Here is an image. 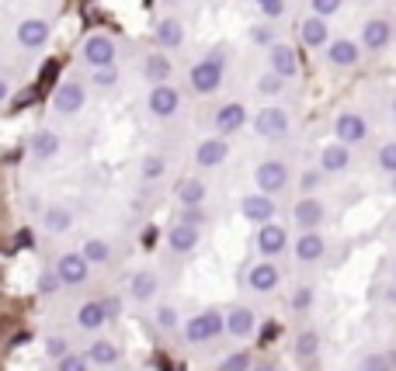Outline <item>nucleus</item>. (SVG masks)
Returning <instances> with one entry per match:
<instances>
[{
    "label": "nucleus",
    "mask_w": 396,
    "mask_h": 371,
    "mask_svg": "<svg viewBox=\"0 0 396 371\" xmlns=\"http://www.w3.org/2000/svg\"><path fill=\"white\" fill-rule=\"evenodd\" d=\"M222 330H226L222 312L219 309H205V312H198V316H192L185 323V340L188 344H208V340L222 337Z\"/></svg>",
    "instance_id": "f257e3e1"
},
{
    "label": "nucleus",
    "mask_w": 396,
    "mask_h": 371,
    "mask_svg": "<svg viewBox=\"0 0 396 371\" xmlns=\"http://www.w3.org/2000/svg\"><path fill=\"white\" fill-rule=\"evenodd\" d=\"M195 94H215L222 84V56H208V59H198L188 73Z\"/></svg>",
    "instance_id": "f03ea898"
},
{
    "label": "nucleus",
    "mask_w": 396,
    "mask_h": 371,
    "mask_svg": "<svg viewBox=\"0 0 396 371\" xmlns=\"http://www.w3.org/2000/svg\"><path fill=\"white\" fill-rule=\"evenodd\" d=\"M334 136H337V143H341V146H355V143H365L369 125H365V118H362V115L344 111V115H337V122H334Z\"/></svg>",
    "instance_id": "7ed1b4c3"
},
{
    "label": "nucleus",
    "mask_w": 396,
    "mask_h": 371,
    "mask_svg": "<svg viewBox=\"0 0 396 371\" xmlns=\"http://www.w3.org/2000/svg\"><path fill=\"white\" fill-rule=\"evenodd\" d=\"M254 181L261 187V194H275L289 184V167L282 160H264L257 170H254Z\"/></svg>",
    "instance_id": "20e7f679"
},
{
    "label": "nucleus",
    "mask_w": 396,
    "mask_h": 371,
    "mask_svg": "<svg viewBox=\"0 0 396 371\" xmlns=\"http://www.w3.org/2000/svg\"><path fill=\"white\" fill-rule=\"evenodd\" d=\"M87 261H84V254H63L59 261H56V278L59 284H66V288H77V284H84L87 281Z\"/></svg>",
    "instance_id": "39448f33"
},
{
    "label": "nucleus",
    "mask_w": 396,
    "mask_h": 371,
    "mask_svg": "<svg viewBox=\"0 0 396 371\" xmlns=\"http://www.w3.org/2000/svg\"><path fill=\"white\" fill-rule=\"evenodd\" d=\"M84 101H87L84 87H80L77 80H66V84H59V87L52 91V111H56V115H77V111L84 108Z\"/></svg>",
    "instance_id": "423d86ee"
},
{
    "label": "nucleus",
    "mask_w": 396,
    "mask_h": 371,
    "mask_svg": "<svg viewBox=\"0 0 396 371\" xmlns=\"http://www.w3.org/2000/svg\"><path fill=\"white\" fill-rule=\"evenodd\" d=\"M254 132L264 136V139H275V136H285L289 132V111L285 108H264L254 115Z\"/></svg>",
    "instance_id": "0eeeda50"
},
{
    "label": "nucleus",
    "mask_w": 396,
    "mask_h": 371,
    "mask_svg": "<svg viewBox=\"0 0 396 371\" xmlns=\"http://www.w3.org/2000/svg\"><path fill=\"white\" fill-rule=\"evenodd\" d=\"M80 56H84V63L94 66V70L115 66V45H111V38H104V35H91V38L80 45Z\"/></svg>",
    "instance_id": "6e6552de"
},
{
    "label": "nucleus",
    "mask_w": 396,
    "mask_h": 371,
    "mask_svg": "<svg viewBox=\"0 0 396 371\" xmlns=\"http://www.w3.org/2000/svg\"><path fill=\"white\" fill-rule=\"evenodd\" d=\"M240 212H243V219H250V222H257V226H264V222H271V215H275V198L271 194H243L240 198Z\"/></svg>",
    "instance_id": "1a4fd4ad"
},
{
    "label": "nucleus",
    "mask_w": 396,
    "mask_h": 371,
    "mask_svg": "<svg viewBox=\"0 0 396 371\" xmlns=\"http://www.w3.org/2000/svg\"><path fill=\"white\" fill-rule=\"evenodd\" d=\"M226 157H229V143H226V136L201 139V143L195 146V163L201 167V170H208V167H219Z\"/></svg>",
    "instance_id": "9d476101"
},
{
    "label": "nucleus",
    "mask_w": 396,
    "mask_h": 371,
    "mask_svg": "<svg viewBox=\"0 0 396 371\" xmlns=\"http://www.w3.org/2000/svg\"><path fill=\"white\" fill-rule=\"evenodd\" d=\"M278 284H282V271H278L271 261H261V264H254V268L247 271V288L257 291V295H268V291H275Z\"/></svg>",
    "instance_id": "9b49d317"
},
{
    "label": "nucleus",
    "mask_w": 396,
    "mask_h": 371,
    "mask_svg": "<svg viewBox=\"0 0 396 371\" xmlns=\"http://www.w3.org/2000/svg\"><path fill=\"white\" fill-rule=\"evenodd\" d=\"M292 219H296V226L302 233H316V226L323 222V201L313 198V194L299 198L296 208H292Z\"/></svg>",
    "instance_id": "f8f14e48"
},
{
    "label": "nucleus",
    "mask_w": 396,
    "mask_h": 371,
    "mask_svg": "<svg viewBox=\"0 0 396 371\" xmlns=\"http://www.w3.org/2000/svg\"><path fill=\"white\" fill-rule=\"evenodd\" d=\"M285 247H289V233H285V226H278V222H264V226L257 229V250H261L264 257H278Z\"/></svg>",
    "instance_id": "ddd939ff"
},
{
    "label": "nucleus",
    "mask_w": 396,
    "mask_h": 371,
    "mask_svg": "<svg viewBox=\"0 0 396 371\" xmlns=\"http://www.w3.org/2000/svg\"><path fill=\"white\" fill-rule=\"evenodd\" d=\"M268 66H271V73H278L282 80L296 77V73H299L296 49H292V45H285V42H275V45L268 49Z\"/></svg>",
    "instance_id": "4468645a"
},
{
    "label": "nucleus",
    "mask_w": 396,
    "mask_h": 371,
    "mask_svg": "<svg viewBox=\"0 0 396 371\" xmlns=\"http://www.w3.org/2000/svg\"><path fill=\"white\" fill-rule=\"evenodd\" d=\"M390 42H393V24H390L386 17L365 21V28H362V45H365L369 52H379V49H386Z\"/></svg>",
    "instance_id": "2eb2a0df"
},
{
    "label": "nucleus",
    "mask_w": 396,
    "mask_h": 371,
    "mask_svg": "<svg viewBox=\"0 0 396 371\" xmlns=\"http://www.w3.org/2000/svg\"><path fill=\"white\" fill-rule=\"evenodd\" d=\"M178 104H181L178 87H171V84H153V91H150V111H153L157 118H171V115L178 111Z\"/></svg>",
    "instance_id": "dca6fc26"
},
{
    "label": "nucleus",
    "mask_w": 396,
    "mask_h": 371,
    "mask_svg": "<svg viewBox=\"0 0 396 371\" xmlns=\"http://www.w3.org/2000/svg\"><path fill=\"white\" fill-rule=\"evenodd\" d=\"M17 42H21L24 49H42V45L49 42V24H45L42 17H24V21L17 24Z\"/></svg>",
    "instance_id": "f3484780"
},
{
    "label": "nucleus",
    "mask_w": 396,
    "mask_h": 371,
    "mask_svg": "<svg viewBox=\"0 0 396 371\" xmlns=\"http://www.w3.org/2000/svg\"><path fill=\"white\" fill-rule=\"evenodd\" d=\"M348 167H351V153H348V146H341V143H327L323 153H320V170H323V174H344Z\"/></svg>",
    "instance_id": "a211bd4d"
},
{
    "label": "nucleus",
    "mask_w": 396,
    "mask_h": 371,
    "mask_svg": "<svg viewBox=\"0 0 396 371\" xmlns=\"http://www.w3.org/2000/svg\"><path fill=\"white\" fill-rule=\"evenodd\" d=\"M222 323H226V333L229 337H250L254 333V312L250 309H243V305H229L226 309V316H222Z\"/></svg>",
    "instance_id": "6ab92c4d"
},
{
    "label": "nucleus",
    "mask_w": 396,
    "mask_h": 371,
    "mask_svg": "<svg viewBox=\"0 0 396 371\" xmlns=\"http://www.w3.org/2000/svg\"><path fill=\"white\" fill-rule=\"evenodd\" d=\"M243 122H247V108H243L240 101H229V104H222V108L215 111V129H219V136L236 132Z\"/></svg>",
    "instance_id": "aec40b11"
},
{
    "label": "nucleus",
    "mask_w": 396,
    "mask_h": 371,
    "mask_svg": "<svg viewBox=\"0 0 396 371\" xmlns=\"http://www.w3.org/2000/svg\"><path fill=\"white\" fill-rule=\"evenodd\" d=\"M323 254H327V243H323L320 233H302V236L296 240V261L299 264H316V261H323Z\"/></svg>",
    "instance_id": "412c9836"
},
{
    "label": "nucleus",
    "mask_w": 396,
    "mask_h": 371,
    "mask_svg": "<svg viewBox=\"0 0 396 371\" xmlns=\"http://www.w3.org/2000/svg\"><path fill=\"white\" fill-rule=\"evenodd\" d=\"M327 59L334 63V66H355L358 59H362V45L358 42H351V38H337V42H330V49H327Z\"/></svg>",
    "instance_id": "4be33fe9"
},
{
    "label": "nucleus",
    "mask_w": 396,
    "mask_h": 371,
    "mask_svg": "<svg viewBox=\"0 0 396 371\" xmlns=\"http://www.w3.org/2000/svg\"><path fill=\"white\" fill-rule=\"evenodd\" d=\"M167 243L174 254H192L198 247V226H188V222H178L167 229Z\"/></svg>",
    "instance_id": "5701e85b"
},
{
    "label": "nucleus",
    "mask_w": 396,
    "mask_h": 371,
    "mask_svg": "<svg viewBox=\"0 0 396 371\" xmlns=\"http://www.w3.org/2000/svg\"><path fill=\"white\" fill-rule=\"evenodd\" d=\"M59 146H63V139H59V132H52V129H42V132L31 136V157H35V160H52V157L59 153Z\"/></svg>",
    "instance_id": "b1692460"
},
{
    "label": "nucleus",
    "mask_w": 396,
    "mask_h": 371,
    "mask_svg": "<svg viewBox=\"0 0 396 371\" xmlns=\"http://www.w3.org/2000/svg\"><path fill=\"white\" fill-rule=\"evenodd\" d=\"M42 226H45L49 233H70V229H73V215H70L66 205H49V208L42 212Z\"/></svg>",
    "instance_id": "393cba45"
},
{
    "label": "nucleus",
    "mask_w": 396,
    "mask_h": 371,
    "mask_svg": "<svg viewBox=\"0 0 396 371\" xmlns=\"http://www.w3.org/2000/svg\"><path fill=\"white\" fill-rule=\"evenodd\" d=\"M157 42H160L164 49H178V45L185 42V28H181V21H178V17H164V21L157 24Z\"/></svg>",
    "instance_id": "a878e982"
},
{
    "label": "nucleus",
    "mask_w": 396,
    "mask_h": 371,
    "mask_svg": "<svg viewBox=\"0 0 396 371\" xmlns=\"http://www.w3.org/2000/svg\"><path fill=\"white\" fill-rule=\"evenodd\" d=\"M299 38H302L309 49L323 45V42H327V21H323V17H316V14H313V17H306V21L299 24Z\"/></svg>",
    "instance_id": "bb28decb"
},
{
    "label": "nucleus",
    "mask_w": 396,
    "mask_h": 371,
    "mask_svg": "<svg viewBox=\"0 0 396 371\" xmlns=\"http://www.w3.org/2000/svg\"><path fill=\"white\" fill-rule=\"evenodd\" d=\"M129 291H132L136 302H150L157 295V275L153 271H136L132 281H129Z\"/></svg>",
    "instance_id": "cd10ccee"
},
{
    "label": "nucleus",
    "mask_w": 396,
    "mask_h": 371,
    "mask_svg": "<svg viewBox=\"0 0 396 371\" xmlns=\"http://www.w3.org/2000/svg\"><path fill=\"white\" fill-rule=\"evenodd\" d=\"M178 201H181L185 208H198V205L205 201V184H201L198 177H185V181L178 184Z\"/></svg>",
    "instance_id": "c85d7f7f"
},
{
    "label": "nucleus",
    "mask_w": 396,
    "mask_h": 371,
    "mask_svg": "<svg viewBox=\"0 0 396 371\" xmlns=\"http://www.w3.org/2000/svg\"><path fill=\"white\" fill-rule=\"evenodd\" d=\"M143 73H146L153 84H167V80H171V59H167V56H160V52H153V56H146Z\"/></svg>",
    "instance_id": "c756f323"
},
{
    "label": "nucleus",
    "mask_w": 396,
    "mask_h": 371,
    "mask_svg": "<svg viewBox=\"0 0 396 371\" xmlns=\"http://www.w3.org/2000/svg\"><path fill=\"white\" fill-rule=\"evenodd\" d=\"M104 323H108V319H104L101 302H84V305L77 309V326H80V330H98Z\"/></svg>",
    "instance_id": "7c9ffc66"
},
{
    "label": "nucleus",
    "mask_w": 396,
    "mask_h": 371,
    "mask_svg": "<svg viewBox=\"0 0 396 371\" xmlns=\"http://www.w3.org/2000/svg\"><path fill=\"white\" fill-rule=\"evenodd\" d=\"M87 358H91V365H104L108 368V365H118L122 354H118V347L111 340H94L91 351H87Z\"/></svg>",
    "instance_id": "2f4dec72"
},
{
    "label": "nucleus",
    "mask_w": 396,
    "mask_h": 371,
    "mask_svg": "<svg viewBox=\"0 0 396 371\" xmlns=\"http://www.w3.org/2000/svg\"><path fill=\"white\" fill-rule=\"evenodd\" d=\"M320 354V333L316 330H302L296 337V358L299 361H313Z\"/></svg>",
    "instance_id": "473e14b6"
},
{
    "label": "nucleus",
    "mask_w": 396,
    "mask_h": 371,
    "mask_svg": "<svg viewBox=\"0 0 396 371\" xmlns=\"http://www.w3.org/2000/svg\"><path fill=\"white\" fill-rule=\"evenodd\" d=\"M84 261L87 264H108V257H111V243L108 240H101V236H91L87 243H84Z\"/></svg>",
    "instance_id": "72a5a7b5"
},
{
    "label": "nucleus",
    "mask_w": 396,
    "mask_h": 371,
    "mask_svg": "<svg viewBox=\"0 0 396 371\" xmlns=\"http://www.w3.org/2000/svg\"><path fill=\"white\" fill-rule=\"evenodd\" d=\"M164 170H167V160H164V157H157V153L143 157V167H139L143 181H160V177H164Z\"/></svg>",
    "instance_id": "f704fd0d"
},
{
    "label": "nucleus",
    "mask_w": 396,
    "mask_h": 371,
    "mask_svg": "<svg viewBox=\"0 0 396 371\" xmlns=\"http://www.w3.org/2000/svg\"><path fill=\"white\" fill-rule=\"evenodd\" d=\"M313 302H316V291H313L309 284H299L296 295H292V312H296V316H306V312L313 309Z\"/></svg>",
    "instance_id": "c9c22d12"
},
{
    "label": "nucleus",
    "mask_w": 396,
    "mask_h": 371,
    "mask_svg": "<svg viewBox=\"0 0 396 371\" xmlns=\"http://www.w3.org/2000/svg\"><path fill=\"white\" fill-rule=\"evenodd\" d=\"M250 368H254V358H250L247 351H236V354H229V358L222 361L219 371H250Z\"/></svg>",
    "instance_id": "e433bc0d"
},
{
    "label": "nucleus",
    "mask_w": 396,
    "mask_h": 371,
    "mask_svg": "<svg viewBox=\"0 0 396 371\" xmlns=\"http://www.w3.org/2000/svg\"><path fill=\"white\" fill-rule=\"evenodd\" d=\"M153 319H157V326H160V330H174V326H178V309H174L171 302H167V305H157Z\"/></svg>",
    "instance_id": "4c0bfd02"
},
{
    "label": "nucleus",
    "mask_w": 396,
    "mask_h": 371,
    "mask_svg": "<svg viewBox=\"0 0 396 371\" xmlns=\"http://www.w3.org/2000/svg\"><path fill=\"white\" fill-rule=\"evenodd\" d=\"M379 170H386L390 177H396V139L393 143H383V150H379Z\"/></svg>",
    "instance_id": "58836bf2"
},
{
    "label": "nucleus",
    "mask_w": 396,
    "mask_h": 371,
    "mask_svg": "<svg viewBox=\"0 0 396 371\" xmlns=\"http://www.w3.org/2000/svg\"><path fill=\"white\" fill-rule=\"evenodd\" d=\"M257 91H261V94H268V97H275V94H282V91H285V80H282L278 73H264V77L257 80Z\"/></svg>",
    "instance_id": "ea45409f"
},
{
    "label": "nucleus",
    "mask_w": 396,
    "mask_h": 371,
    "mask_svg": "<svg viewBox=\"0 0 396 371\" xmlns=\"http://www.w3.org/2000/svg\"><path fill=\"white\" fill-rule=\"evenodd\" d=\"M56 371H91V365H87V358H80V354H66V358H59Z\"/></svg>",
    "instance_id": "a19ab883"
},
{
    "label": "nucleus",
    "mask_w": 396,
    "mask_h": 371,
    "mask_svg": "<svg viewBox=\"0 0 396 371\" xmlns=\"http://www.w3.org/2000/svg\"><path fill=\"white\" fill-rule=\"evenodd\" d=\"M250 42H254V45H268V49H271V45H275V31H271L268 24H257V28H250Z\"/></svg>",
    "instance_id": "79ce46f5"
},
{
    "label": "nucleus",
    "mask_w": 396,
    "mask_h": 371,
    "mask_svg": "<svg viewBox=\"0 0 396 371\" xmlns=\"http://www.w3.org/2000/svg\"><path fill=\"white\" fill-rule=\"evenodd\" d=\"M309 7H313L316 17H330V14L341 10V0H309Z\"/></svg>",
    "instance_id": "37998d69"
},
{
    "label": "nucleus",
    "mask_w": 396,
    "mask_h": 371,
    "mask_svg": "<svg viewBox=\"0 0 396 371\" xmlns=\"http://www.w3.org/2000/svg\"><path fill=\"white\" fill-rule=\"evenodd\" d=\"M362 371H393V368H390V358L386 354H365Z\"/></svg>",
    "instance_id": "c03bdc74"
},
{
    "label": "nucleus",
    "mask_w": 396,
    "mask_h": 371,
    "mask_svg": "<svg viewBox=\"0 0 396 371\" xmlns=\"http://www.w3.org/2000/svg\"><path fill=\"white\" fill-rule=\"evenodd\" d=\"M115 84H118V70L115 66H104V70L94 73V87H115Z\"/></svg>",
    "instance_id": "a18cd8bd"
},
{
    "label": "nucleus",
    "mask_w": 396,
    "mask_h": 371,
    "mask_svg": "<svg viewBox=\"0 0 396 371\" xmlns=\"http://www.w3.org/2000/svg\"><path fill=\"white\" fill-rule=\"evenodd\" d=\"M101 309H104V319H118L122 298H118V295H108V298H101Z\"/></svg>",
    "instance_id": "49530a36"
},
{
    "label": "nucleus",
    "mask_w": 396,
    "mask_h": 371,
    "mask_svg": "<svg viewBox=\"0 0 396 371\" xmlns=\"http://www.w3.org/2000/svg\"><path fill=\"white\" fill-rule=\"evenodd\" d=\"M45 351H49V358H66V354H70V347H66L63 337H49V340H45Z\"/></svg>",
    "instance_id": "de8ad7c7"
},
{
    "label": "nucleus",
    "mask_w": 396,
    "mask_h": 371,
    "mask_svg": "<svg viewBox=\"0 0 396 371\" xmlns=\"http://www.w3.org/2000/svg\"><path fill=\"white\" fill-rule=\"evenodd\" d=\"M257 7H261L268 17H282V14H285V0H257Z\"/></svg>",
    "instance_id": "09e8293b"
},
{
    "label": "nucleus",
    "mask_w": 396,
    "mask_h": 371,
    "mask_svg": "<svg viewBox=\"0 0 396 371\" xmlns=\"http://www.w3.org/2000/svg\"><path fill=\"white\" fill-rule=\"evenodd\" d=\"M56 288H59V278H56V271H45V275L38 278V291H42V295H52Z\"/></svg>",
    "instance_id": "8fccbe9b"
},
{
    "label": "nucleus",
    "mask_w": 396,
    "mask_h": 371,
    "mask_svg": "<svg viewBox=\"0 0 396 371\" xmlns=\"http://www.w3.org/2000/svg\"><path fill=\"white\" fill-rule=\"evenodd\" d=\"M181 222H188V226H201V222H205V212H201V205H198V208H185Z\"/></svg>",
    "instance_id": "3c124183"
},
{
    "label": "nucleus",
    "mask_w": 396,
    "mask_h": 371,
    "mask_svg": "<svg viewBox=\"0 0 396 371\" xmlns=\"http://www.w3.org/2000/svg\"><path fill=\"white\" fill-rule=\"evenodd\" d=\"M316 184H320V174H316V170H306V174H302V187H306V191H313Z\"/></svg>",
    "instance_id": "603ef678"
},
{
    "label": "nucleus",
    "mask_w": 396,
    "mask_h": 371,
    "mask_svg": "<svg viewBox=\"0 0 396 371\" xmlns=\"http://www.w3.org/2000/svg\"><path fill=\"white\" fill-rule=\"evenodd\" d=\"M250 371H278V368H275L271 361H261V365H254V368H250Z\"/></svg>",
    "instance_id": "864d4df0"
},
{
    "label": "nucleus",
    "mask_w": 396,
    "mask_h": 371,
    "mask_svg": "<svg viewBox=\"0 0 396 371\" xmlns=\"http://www.w3.org/2000/svg\"><path fill=\"white\" fill-rule=\"evenodd\" d=\"M7 94H10V84H7V80H0V101H3Z\"/></svg>",
    "instance_id": "5fc2aeb1"
},
{
    "label": "nucleus",
    "mask_w": 396,
    "mask_h": 371,
    "mask_svg": "<svg viewBox=\"0 0 396 371\" xmlns=\"http://www.w3.org/2000/svg\"><path fill=\"white\" fill-rule=\"evenodd\" d=\"M386 302H396V284H390V288H386Z\"/></svg>",
    "instance_id": "6e6d98bb"
},
{
    "label": "nucleus",
    "mask_w": 396,
    "mask_h": 371,
    "mask_svg": "<svg viewBox=\"0 0 396 371\" xmlns=\"http://www.w3.org/2000/svg\"><path fill=\"white\" fill-rule=\"evenodd\" d=\"M390 115H393V122H396V101H393V111H390Z\"/></svg>",
    "instance_id": "4d7b16f0"
},
{
    "label": "nucleus",
    "mask_w": 396,
    "mask_h": 371,
    "mask_svg": "<svg viewBox=\"0 0 396 371\" xmlns=\"http://www.w3.org/2000/svg\"><path fill=\"white\" fill-rule=\"evenodd\" d=\"M393 194H396V177H393Z\"/></svg>",
    "instance_id": "13d9d810"
},
{
    "label": "nucleus",
    "mask_w": 396,
    "mask_h": 371,
    "mask_svg": "<svg viewBox=\"0 0 396 371\" xmlns=\"http://www.w3.org/2000/svg\"><path fill=\"white\" fill-rule=\"evenodd\" d=\"M393 278H396V264H393Z\"/></svg>",
    "instance_id": "bf43d9fd"
}]
</instances>
